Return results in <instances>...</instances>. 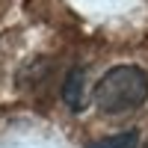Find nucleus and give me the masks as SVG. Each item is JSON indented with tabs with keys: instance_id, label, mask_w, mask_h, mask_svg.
I'll return each mask as SVG.
<instances>
[{
	"instance_id": "3",
	"label": "nucleus",
	"mask_w": 148,
	"mask_h": 148,
	"mask_svg": "<svg viewBox=\"0 0 148 148\" xmlns=\"http://www.w3.org/2000/svg\"><path fill=\"white\" fill-rule=\"evenodd\" d=\"M139 142V133L136 130H125V133H116V136H107V139H98L86 148H136Z\"/></svg>"
},
{
	"instance_id": "1",
	"label": "nucleus",
	"mask_w": 148,
	"mask_h": 148,
	"mask_svg": "<svg viewBox=\"0 0 148 148\" xmlns=\"http://www.w3.org/2000/svg\"><path fill=\"white\" fill-rule=\"evenodd\" d=\"M95 107L107 116H121L145 104L148 98V74L136 65H116L95 83Z\"/></svg>"
},
{
	"instance_id": "2",
	"label": "nucleus",
	"mask_w": 148,
	"mask_h": 148,
	"mask_svg": "<svg viewBox=\"0 0 148 148\" xmlns=\"http://www.w3.org/2000/svg\"><path fill=\"white\" fill-rule=\"evenodd\" d=\"M62 101L74 110V113H80L86 107V71L83 68H71L68 77L62 83Z\"/></svg>"
}]
</instances>
